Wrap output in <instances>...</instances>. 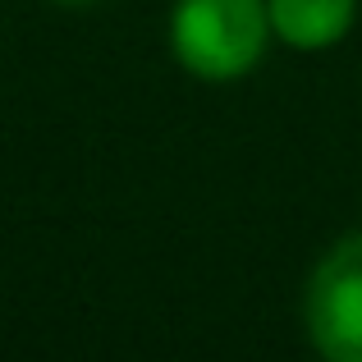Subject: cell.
<instances>
[{"label":"cell","mask_w":362,"mask_h":362,"mask_svg":"<svg viewBox=\"0 0 362 362\" xmlns=\"http://www.w3.org/2000/svg\"><path fill=\"white\" fill-rule=\"evenodd\" d=\"M55 5H92V0H55Z\"/></svg>","instance_id":"4"},{"label":"cell","mask_w":362,"mask_h":362,"mask_svg":"<svg viewBox=\"0 0 362 362\" xmlns=\"http://www.w3.org/2000/svg\"><path fill=\"white\" fill-rule=\"evenodd\" d=\"M271 37L266 0H175L170 9V51L202 83L252 74Z\"/></svg>","instance_id":"1"},{"label":"cell","mask_w":362,"mask_h":362,"mask_svg":"<svg viewBox=\"0 0 362 362\" xmlns=\"http://www.w3.org/2000/svg\"><path fill=\"white\" fill-rule=\"evenodd\" d=\"M275 42L293 51H326L344 42L358 18V0H266Z\"/></svg>","instance_id":"3"},{"label":"cell","mask_w":362,"mask_h":362,"mask_svg":"<svg viewBox=\"0 0 362 362\" xmlns=\"http://www.w3.org/2000/svg\"><path fill=\"white\" fill-rule=\"evenodd\" d=\"M303 326L321 362H362V230L344 234L308 275Z\"/></svg>","instance_id":"2"}]
</instances>
